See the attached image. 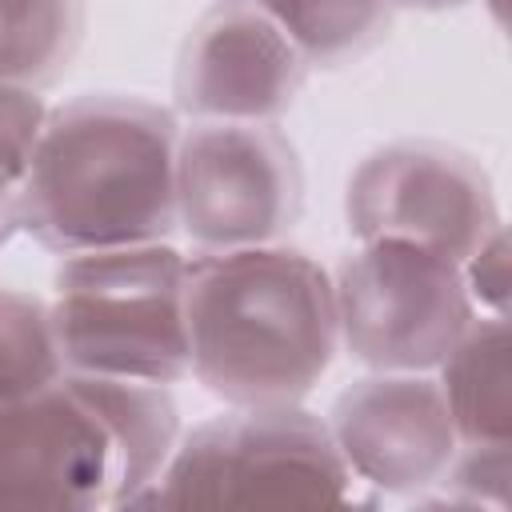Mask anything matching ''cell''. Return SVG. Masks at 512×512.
Segmentation results:
<instances>
[{"label":"cell","instance_id":"6da1fadb","mask_svg":"<svg viewBox=\"0 0 512 512\" xmlns=\"http://www.w3.org/2000/svg\"><path fill=\"white\" fill-rule=\"evenodd\" d=\"M184 316L192 380L228 408L300 404L340 352L332 272L284 240L188 256Z\"/></svg>","mask_w":512,"mask_h":512},{"label":"cell","instance_id":"7a4b0ae2","mask_svg":"<svg viewBox=\"0 0 512 512\" xmlns=\"http://www.w3.org/2000/svg\"><path fill=\"white\" fill-rule=\"evenodd\" d=\"M180 120L140 96H80L48 108L20 232L56 256L172 240Z\"/></svg>","mask_w":512,"mask_h":512},{"label":"cell","instance_id":"3957f363","mask_svg":"<svg viewBox=\"0 0 512 512\" xmlns=\"http://www.w3.org/2000/svg\"><path fill=\"white\" fill-rule=\"evenodd\" d=\"M184 272L188 256L172 240L60 256L48 320L64 372L144 384L188 380Z\"/></svg>","mask_w":512,"mask_h":512},{"label":"cell","instance_id":"277c9868","mask_svg":"<svg viewBox=\"0 0 512 512\" xmlns=\"http://www.w3.org/2000/svg\"><path fill=\"white\" fill-rule=\"evenodd\" d=\"M356 492L324 416L300 404H248L180 432L140 504H348Z\"/></svg>","mask_w":512,"mask_h":512},{"label":"cell","instance_id":"5b68a950","mask_svg":"<svg viewBox=\"0 0 512 512\" xmlns=\"http://www.w3.org/2000/svg\"><path fill=\"white\" fill-rule=\"evenodd\" d=\"M340 348L372 372H436L480 316L460 264L412 240H356L332 272Z\"/></svg>","mask_w":512,"mask_h":512},{"label":"cell","instance_id":"8992f818","mask_svg":"<svg viewBox=\"0 0 512 512\" xmlns=\"http://www.w3.org/2000/svg\"><path fill=\"white\" fill-rule=\"evenodd\" d=\"M304 208V172L276 124L192 120L176 140V232L196 252L280 244Z\"/></svg>","mask_w":512,"mask_h":512},{"label":"cell","instance_id":"52a82bcc","mask_svg":"<svg viewBox=\"0 0 512 512\" xmlns=\"http://www.w3.org/2000/svg\"><path fill=\"white\" fill-rule=\"evenodd\" d=\"M344 220L356 240H412L456 264L504 224L480 160L436 140H400L364 156L344 192Z\"/></svg>","mask_w":512,"mask_h":512},{"label":"cell","instance_id":"ba28073f","mask_svg":"<svg viewBox=\"0 0 512 512\" xmlns=\"http://www.w3.org/2000/svg\"><path fill=\"white\" fill-rule=\"evenodd\" d=\"M0 508H120L116 444L76 376L0 404Z\"/></svg>","mask_w":512,"mask_h":512},{"label":"cell","instance_id":"9c48e42d","mask_svg":"<svg viewBox=\"0 0 512 512\" xmlns=\"http://www.w3.org/2000/svg\"><path fill=\"white\" fill-rule=\"evenodd\" d=\"M324 424L352 480L392 496L432 492L460 448L432 372H372L332 400Z\"/></svg>","mask_w":512,"mask_h":512},{"label":"cell","instance_id":"30bf717a","mask_svg":"<svg viewBox=\"0 0 512 512\" xmlns=\"http://www.w3.org/2000/svg\"><path fill=\"white\" fill-rule=\"evenodd\" d=\"M308 76L292 36L248 0L212 4L184 40L176 108L192 120L276 124Z\"/></svg>","mask_w":512,"mask_h":512},{"label":"cell","instance_id":"8fae6325","mask_svg":"<svg viewBox=\"0 0 512 512\" xmlns=\"http://www.w3.org/2000/svg\"><path fill=\"white\" fill-rule=\"evenodd\" d=\"M512 336L508 316H476L436 364L460 444H512Z\"/></svg>","mask_w":512,"mask_h":512},{"label":"cell","instance_id":"7c38bea8","mask_svg":"<svg viewBox=\"0 0 512 512\" xmlns=\"http://www.w3.org/2000/svg\"><path fill=\"white\" fill-rule=\"evenodd\" d=\"M76 384L88 392V400L96 404V412L112 432L120 460V508L124 504L132 508L156 484L160 468L168 464L180 440V408L168 384L112 380V376H76Z\"/></svg>","mask_w":512,"mask_h":512},{"label":"cell","instance_id":"4fadbf2b","mask_svg":"<svg viewBox=\"0 0 512 512\" xmlns=\"http://www.w3.org/2000/svg\"><path fill=\"white\" fill-rule=\"evenodd\" d=\"M84 0H0V80L44 92L80 52Z\"/></svg>","mask_w":512,"mask_h":512},{"label":"cell","instance_id":"5bb4252c","mask_svg":"<svg viewBox=\"0 0 512 512\" xmlns=\"http://www.w3.org/2000/svg\"><path fill=\"white\" fill-rule=\"evenodd\" d=\"M268 12L308 64H344L372 48L392 16L388 0H248Z\"/></svg>","mask_w":512,"mask_h":512},{"label":"cell","instance_id":"9a60e30c","mask_svg":"<svg viewBox=\"0 0 512 512\" xmlns=\"http://www.w3.org/2000/svg\"><path fill=\"white\" fill-rule=\"evenodd\" d=\"M60 372L48 300L0 284V404L52 384Z\"/></svg>","mask_w":512,"mask_h":512},{"label":"cell","instance_id":"2e32d148","mask_svg":"<svg viewBox=\"0 0 512 512\" xmlns=\"http://www.w3.org/2000/svg\"><path fill=\"white\" fill-rule=\"evenodd\" d=\"M48 120L40 92L0 80V244L20 232V192Z\"/></svg>","mask_w":512,"mask_h":512},{"label":"cell","instance_id":"e0dca14e","mask_svg":"<svg viewBox=\"0 0 512 512\" xmlns=\"http://www.w3.org/2000/svg\"><path fill=\"white\" fill-rule=\"evenodd\" d=\"M432 492L436 500L464 504V508H508L512 448L508 444H460L444 480Z\"/></svg>","mask_w":512,"mask_h":512},{"label":"cell","instance_id":"ac0fdd59","mask_svg":"<svg viewBox=\"0 0 512 512\" xmlns=\"http://www.w3.org/2000/svg\"><path fill=\"white\" fill-rule=\"evenodd\" d=\"M460 276L480 316H508V232L504 224L472 256L460 260Z\"/></svg>","mask_w":512,"mask_h":512},{"label":"cell","instance_id":"d6986e66","mask_svg":"<svg viewBox=\"0 0 512 512\" xmlns=\"http://www.w3.org/2000/svg\"><path fill=\"white\" fill-rule=\"evenodd\" d=\"M392 8L400 4V8H456V4H464V0H388Z\"/></svg>","mask_w":512,"mask_h":512}]
</instances>
